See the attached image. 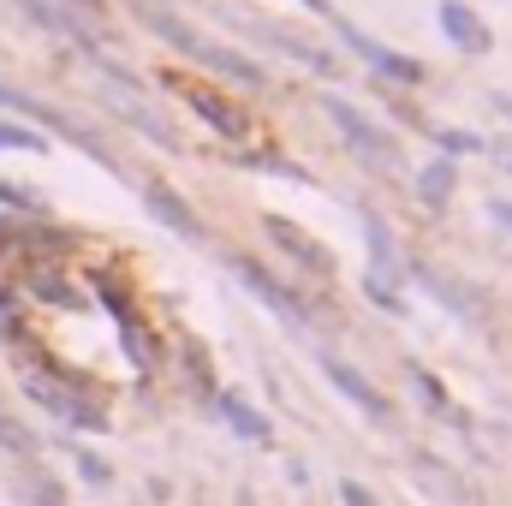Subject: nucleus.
<instances>
[{"instance_id": "nucleus-1", "label": "nucleus", "mask_w": 512, "mask_h": 506, "mask_svg": "<svg viewBox=\"0 0 512 506\" xmlns=\"http://www.w3.org/2000/svg\"><path fill=\"white\" fill-rule=\"evenodd\" d=\"M322 114L334 120V131H340V137H346V143H352L370 167H393V161H399V137H393V131H382L370 114H364V108H352L346 96H328V102H322Z\"/></svg>"}, {"instance_id": "nucleus-2", "label": "nucleus", "mask_w": 512, "mask_h": 506, "mask_svg": "<svg viewBox=\"0 0 512 506\" xmlns=\"http://www.w3.org/2000/svg\"><path fill=\"white\" fill-rule=\"evenodd\" d=\"M328 24H334V30H340V42H346V48H352L364 66H376L382 78H399V84H423V66H417L411 54H393V48H382L376 36H364V30H358V24H346L340 12H334Z\"/></svg>"}, {"instance_id": "nucleus-3", "label": "nucleus", "mask_w": 512, "mask_h": 506, "mask_svg": "<svg viewBox=\"0 0 512 506\" xmlns=\"http://www.w3.org/2000/svg\"><path fill=\"white\" fill-rule=\"evenodd\" d=\"M0 108H12V114H30V120H42V126L66 131V137H72V143H78L84 155H96L102 167H114V155L102 149V137H96V131H90V126H78V120H66L60 108H48V102H36V96H18L12 84H0Z\"/></svg>"}, {"instance_id": "nucleus-4", "label": "nucleus", "mask_w": 512, "mask_h": 506, "mask_svg": "<svg viewBox=\"0 0 512 506\" xmlns=\"http://www.w3.org/2000/svg\"><path fill=\"white\" fill-rule=\"evenodd\" d=\"M167 90H173V96H185V102H191L209 126L221 131V137H245V131H251V120H245L227 96H215V90H203V84H191V78H179V72H167Z\"/></svg>"}, {"instance_id": "nucleus-5", "label": "nucleus", "mask_w": 512, "mask_h": 506, "mask_svg": "<svg viewBox=\"0 0 512 506\" xmlns=\"http://www.w3.org/2000/svg\"><path fill=\"white\" fill-rule=\"evenodd\" d=\"M233 274L251 286L256 298H262V304L280 316V322H292V328H304V322H310V310H304V304H298V298H292V292H286V286H280L268 268H262V262H251V256H233Z\"/></svg>"}, {"instance_id": "nucleus-6", "label": "nucleus", "mask_w": 512, "mask_h": 506, "mask_svg": "<svg viewBox=\"0 0 512 506\" xmlns=\"http://www.w3.org/2000/svg\"><path fill=\"white\" fill-rule=\"evenodd\" d=\"M364 233H370V298L382 304V310H393L399 304V286H393V233H387V221L382 215H370L364 209Z\"/></svg>"}, {"instance_id": "nucleus-7", "label": "nucleus", "mask_w": 512, "mask_h": 506, "mask_svg": "<svg viewBox=\"0 0 512 506\" xmlns=\"http://www.w3.org/2000/svg\"><path fill=\"white\" fill-rule=\"evenodd\" d=\"M126 6L137 12V24H143V30H155L167 48H179V54H191V60H197L203 36H197V30H191V24H185V18H179L167 0H126Z\"/></svg>"}, {"instance_id": "nucleus-8", "label": "nucleus", "mask_w": 512, "mask_h": 506, "mask_svg": "<svg viewBox=\"0 0 512 506\" xmlns=\"http://www.w3.org/2000/svg\"><path fill=\"white\" fill-rule=\"evenodd\" d=\"M322 376L334 381V387H340V393H346V399H352V405H358L364 417H370V423H387V417H393V405H387L382 393H376L370 381L358 376V370H352L346 358H328V352H322Z\"/></svg>"}, {"instance_id": "nucleus-9", "label": "nucleus", "mask_w": 512, "mask_h": 506, "mask_svg": "<svg viewBox=\"0 0 512 506\" xmlns=\"http://www.w3.org/2000/svg\"><path fill=\"white\" fill-rule=\"evenodd\" d=\"M24 387H30V399H36V405H48L54 417L78 423V429H108V423H102V411H96V405H84L78 393H66V387H54V381H42V376H30Z\"/></svg>"}, {"instance_id": "nucleus-10", "label": "nucleus", "mask_w": 512, "mask_h": 506, "mask_svg": "<svg viewBox=\"0 0 512 506\" xmlns=\"http://www.w3.org/2000/svg\"><path fill=\"white\" fill-rule=\"evenodd\" d=\"M441 36H447L459 54H483V48H489V24H483L465 0H447V6H441Z\"/></svg>"}, {"instance_id": "nucleus-11", "label": "nucleus", "mask_w": 512, "mask_h": 506, "mask_svg": "<svg viewBox=\"0 0 512 506\" xmlns=\"http://www.w3.org/2000/svg\"><path fill=\"white\" fill-rule=\"evenodd\" d=\"M262 233H268V239H274V245H286V251L298 256V262H310V268H316V274H334V256L322 251V245H316V239H310V233H304V227H292V221H286V215H262Z\"/></svg>"}, {"instance_id": "nucleus-12", "label": "nucleus", "mask_w": 512, "mask_h": 506, "mask_svg": "<svg viewBox=\"0 0 512 506\" xmlns=\"http://www.w3.org/2000/svg\"><path fill=\"white\" fill-rule=\"evenodd\" d=\"M256 36L268 42V48H280V54H292L304 72H316V78H334L340 72V60L328 54V48H316V42H298V36H286V30H274V24H256Z\"/></svg>"}, {"instance_id": "nucleus-13", "label": "nucleus", "mask_w": 512, "mask_h": 506, "mask_svg": "<svg viewBox=\"0 0 512 506\" xmlns=\"http://www.w3.org/2000/svg\"><path fill=\"white\" fill-rule=\"evenodd\" d=\"M18 12L30 18V24H42V30H54V36H66V42H78V48H90L96 42V30L78 18V12H60L54 0H18Z\"/></svg>"}, {"instance_id": "nucleus-14", "label": "nucleus", "mask_w": 512, "mask_h": 506, "mask_svg": "<svg viewBox=\"0 0 512 506\" xmlns=\"http://www.w3.org/2000/svg\"><path fill=\"white\" fill-rule=\"evenodd\" d=\"M143 203H149V215H155L161 227H173L179 239H203V221L185 209V197H179V191H167V185H149V191H143Z\"/></svg>"}, {"instance_id": "nucleus-15", "label": "nucleus", "mask_w": 512, "mask_h": 506, "mask_svg": "<svg viewBox=\"0 0 512 506\" xmlns=\"http://www.w3.org/2000/svg\"><path fill=\"white\" fill-rule=\"evenodd\" d=\"M453 191H459V167H453V155H441V161H429V167L417 173V203H423V209H447Z\"/></svg>"}, {"instance_id": "nucleus-16", "label": "nucleus", "mask_w": 512, "mask_h": 506, "mask_svg": "<svg viewBox=\"0 0 512 506\" xmlns=\"http://www.w3.org/2000/svg\"><path fill=\"white\" fill-rule=\"evenodd\" d=\"M197 66H209V72H221V78H233V84H262V66H256V60L233 54V48H215V42L197 48Z\"/></svg>"}, {"instance_id": "nucleus-17", "label": "nucleus", "mask_w": 512, "mask_h": 506, "mask_svg": "<svg viewBox=\"0 0 512 506\" xmlns=\"http://www.w3.org/2000/svg\"><path fill=\"white\" fill-rule=\"evenodd\" d=\"M221 417H227V423H233V429H239L245 441H256V447L268 441V417H262V411H251V405H245L239 393H221Z\"/></svg>"}, {"instance_id": "nucleus-18", "label": "nucleus", "mask_w": 512, "mask_h": 506, "mask_svg": "<svg viewBox=\"0 0 512 506\" xmlns=\"http://www.w3.org/2000/svg\"><path fill=\"white\" fill-rule=\"evenodd\" d=\"M114 114H120L126 126H137L143 137H149V143H161V149H179V137H173V126H167V120H155V114H143L137 102H114Z\"/></svg>"}, {"instance_id": "nucleus-19", "label": "nucleus", "mask_w": 512, "mask_h": 506, "mask_svg": "<svg viewBox=\"0 0 512 506\" xmlns=\"http://www.w3.org/2000/svg\"><path fill=\"white\" fill-rule=\"evenodd\" d=\"M0 453H24V459L36 453V435H30V429H24L6 405H0Z\"/></svg>"}, {"instance_id": "nucleus-20", "label": "nucleus", "mask_w": 512, "mask_h": 506, "mask_svg": "<svg viewBox=\"0 0 512 506\" xmlns=\"http://www.w3.org/2000/svg\"><path fill=\"white\" fill-rule=\"evenodd\" d=\"M0 149H24V155H42L48 149V137L30 126H0Z\"/></svg>"}, {"instance_id": "nucleus-21", "label": "nucleus", "mask_w": 512, "mask_h": 506, "mask_svg": "<svg viewBox=\"0 0 512 506\" xmlns=\"http://www.w3.org/2000/svg\"><path fill=\"white\" fill-rule=\"evenodd\" d=\"M411 381H417V393L429 399V411H453V405H447V393L435 387V376H429V370H417V364H411Z\"/></svg>"}, {"instance_id": "nucleus-22", "label": "nucleus", "mask_w": 512, "mask_h": 506, "mask_svg": "<svg viewBox=\"0 0 512 506\" xmlns=\"http://www.w3.org/2000/svg\"><path fill=\"white\" fill-rule=\"evenodd\" d=\"M441 149H459V155H477V149H483V137H477V131H441Z\"/></svg>"}, {"instance_id": "nucleus-23", "label": "nucleus", "mask_w": 512, "mask_h": 506, "mask_svg": "<svg viewBox=\"0 0 512 506\" xmlns=\"http://www.w3.org/2000/svg\"><path fill=\"white\" fill-rule=\"evenodd\" d=\"M36 292H42L48 304H72V286H66L60 274H42V280H36Z\"/></svg>"}, {"instance_id": "nucleus-24", "label": "nucleus", "mask_w": 512, "mask_h": 506, "mask_svg": "<svg viewBox=\"0 0 512 506\" xmlns=\"http://www.w3.org/2000/svg\"><path fill=\"white\" fill-rule=\"evenodd\" d=\"M340 506H376V495H370L364 483H352V477H346V483H340Z\"/></svg>"}, {"instance_id": "nucleus-25", "label": "nucleus", "mask_w": 512, "mask_h": 506, "mask_svg": "<svg viewBox=\"0 0 512 506\" xmlns=\"http://www.w3.org/2000/svg\"><path fill=\"white\" fill-rule=\"evenodd\" d=\"M483 155H489L501 173H512V137H495V143H483Z\"/></svg>"}, {"instance_id": "nucleus-26", "label": "nucleus", "mask_w": 512, "mask_h": 506, "mask_svg": "<svg viewBox=\"0 0 512 506\" xmlns=\"http://www.w3.org/2000/svg\"><path fill=\"white\" fill-rule=\"evenodd\" d=\"M0 203H6V209H36V197L18 191V185H6V179H0Z\"/></svg>"}, {"instance_id": "nucleus-27", "label": "nucleus", "mask_w": 512, "mask_h": 506, "mask_svg": "<svg viewBox=\"0 0 512 506\" xmlns=\"http://www.w3.org/2000/svg\"><path fill=\"white\" fill-rule=\"evenodd\" d=\"M78 471H84V477H90V483H108V465H102V459H96V453H78Z\"/></svg>"}, {"instance_id": "nucleus-28", "label": "nucleus", "mask_w": 512, "mask_h": 506, "mask_svg": "<svg viewBox=\"0 0 512 506\" xmlns=\"http://www.w3.org/2000/svg\"><path fill=\"white\" fill-rule=\"evenodd\" d=\"M489 215H495V221H501V227L512 233V203H489Z\"/></svg>"}, {"instance_id": "nucleus-29", "label": "nucleus", "mask_w": 512, "mask_h": 506, "mask_svg": "<svg viewBox=\"0 0 512 506\" xmlns=\"http://www.w3.org/2000/svg\"><path fill=\"white\" fill-rule=\"evenodd\" d=\"M304 6H310L316 18H334V0H304Z\"/></svg>"}, {"instance_id": "nucleus-30", "label": "nucleus", "mask_w": 512, "mask_h": 506, "mask_svg": "<svg viewBox=\"0 0 512 506\" xmlns=\"http://www.w3.org/2000/svg\"><path fill=\"white\" fill-rule=\"evenodd\" d=\"M495 108H501V114H507V120H512V96H501V102H495Z\"/></svg>"}]
</instances>
